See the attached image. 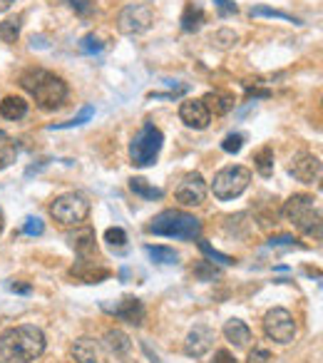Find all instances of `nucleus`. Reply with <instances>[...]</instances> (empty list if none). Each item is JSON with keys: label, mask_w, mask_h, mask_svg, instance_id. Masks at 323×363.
<instances>
[{"label": "nucleus", "mask_w": 323, "mask_h": 363, "mask_svg": "<svg viewBox=\"0 0 323 363\" xmlns=\"http://www.w3.org/2000/svg\"><path fill=\"white\" fill-rule=\"evenodd\" d=\"M20 88L38 102L40 110L53 112L62 107L67 100V85L55 72H48L43 67H30L20 75Z\"/></svg>", "instance_id": "obj_1"}, {"label": "nucleus", "mask_w": 323, "mask_h": 363, "mask_svg": "<svg viewBox=\"0 0 323 363\" xmlns=\"http://www.w3.org/2000/svg\"><path fill=\"white\" fill-rule=\"evenodd\" d=\"M45 351V334L38 326H15L0 336V356L11 363H33Z\"/></svg>", "instance_id": "obj_2"}, {"label": "nucleus", "mask_w": 323, "mask_h": 363, "mask_svg": "<svg viewBox=\"0 0 323 363\" xmlns=\"http://www.w3.org/2000/svg\"><path fill=\"white\" fill-rule=\"evenodd\" d=\"M149 231L152 234H159V237H172V239H199L202 234V221L194 214H186V212L179 210H167L162 214H157L149 224Z\"/></svg>", "instance_id": "obj_3"}, {"label": "nucleus", "mask_w": 323, "mask_h": 363, "mask_svg": "<svg viewBox=\"0 0 323 363\" xmlns=\"http://www.w3.org/2000/svg\"><path fill=\"white\" fill-rule=\"evenodd\" d=\"M281 214L289 224H294L303 234H313V231H316V237L321 234V212L316 207V199L308 197V194H294L284 204Z\"/></svg>", "instance_id": "obj_4"}, {"label": "nucleus", "mask_w": 323, "mask_h": 363, "mask_svg": "<svg viewBox=\"0 0 323 363\" xmlns=\"http://www.w3.org/2000/svg\"><path fill=\"white\" fill-rule=\"evenodd\" d=\"M162 142H165V135L159 127H154L152 122L139 130L135 135V139L130 142V160L135 167H149L157 162L159 157V149H162Z\"/></svg>", "instance_id": "obj_5"}, {"label": "nucleus", "mask_w": 323, "mask_h": 363, "mask_svg": "<svg viewBox=\"0 0 323 363\" xmlns=\"http://www.w3.org/2000/svg\"><path fill=\"white\" fill-rule=\"evenodd\" d=\"M249 182H252V172H249L247 167L231 165L214 174L212 192H214V197L221 199V202H229V199L247 192Z\"/></svg>", "instance_id": "obj_6"}, {"label": "nucleus", "mask_w": 323, "mask_h": 363, "mask_svg": "<svg viewBox=\"0 0 323 363\" xmlns=\"http://www.w3.org/2000/svg\"><path fill=\"white\" fill-rule=\"evenodd\" d=\"M50 214L53 219L60 221L65 226H77L83 224L90 214V202L83 197V194H75V192H67L60 194L55 202L50 204Z\"/></svg>", "instance_id": "obj_7"}, {"label": "nucleus", "mask_w": 323, "mask_h": 363, "mask_svg": "<svg viewBox=\"0 0 323 363\" xmlns=\"http://www.w3.org/2000/svg\"><path fill=\"white\" fill-rule=\"evenodd\" d=\"M263 331L271 341L276 343H291L296 336V321L294 316L286 311V308H271L266 316H263Z\"/></svg>", "instance_id": "obj_8"}, {"label": "nucleus", "mask_w": 323, "mask_h": 363, "mask_svg": "<svg viewBox=\"0 0 323 363\" xmlns=\"http://www.w3.org/2000/svg\"><path fill=\"white\" fill-rule=\"evenodd\" d=\"M154 15L147 6H127L117 18V30L122 35H142L152 28Z\"/></svg>", "instance_id": "obj_9"}, {"label": "nucleus", "mask_w": 323, "mask_h": 363, "mask_svg": "<svg viewBox=\"0 0 323 363\" xmlns=\"http://www.w3.org/2000/svg\"><path fill=\"white\" fill-rule=\"evenodd\" d=\"M177 202H181L184 207H199L207 199V182L199 172H189L181 177V182L174 189Z\"/></svg>", "instance_id": "obj_10"}, {"label": "nucleus", "mask_w": 323, "mask_h": 363, "mask_svg": "<svg viewBox=\"0 0 323 363\" xmlns=\"http://www.w3.org/2000/svg\"><path fill=\"white\" fill-rule=\"evenodd\" d=\"M291 174L303 184H313L321 179V160L311 152H298L291 160Z\"/></svg>", "instance_id": "obj_11"}, {"label": "nucleus", "mask_w": 323, "mask_h": 363, "mask_svg": "<svg viewBox=\"0 0 323 363\" xmlns=\"http://www.w3.org/2000/svg\"><path fill=\"white\" fill-rule=\"evenodd\" d=\"M179 120L192 130H207L212 122V112L207 110L204 100H184L179 105Z\"/></svg>", "instance_id": "obj_12"}, {"label": "nucleus", "mask_w": 323, "mask_h": 363, "mask_svg": "<svg viewBox=\"0 0 323 363\" xmlns=\"http://www.w3.org/2000/svg\"><path fill=\"white\" fill-rule=\"evenodd\" d=\"M70 353L77 363H107V353H104L102 343L90 338V336L77 338V341L72 343Z\"/></svg>", "instance_id": "obj_13"}, {"label": "nucleus", "mask_w": 323, "mask_h": 363, "mask_svg": "<svg viewBox=\"0 0 323 363\" xmlns=\"http://www.w3.org/2000/svg\"><path fill=\"white\" fill-rule=\"evenodd\" d=\"M212 341H214V331L209 329L207 324H197L189 334H186V341H184L186 356L202 358L204 353L212 348Z\"/></svg>", "instance_id": "obj_14"}, {"label": "nucleus", "mask_w": 323, "mask_h": 363, "mask_svg": "<svg viewBox=\"0 0 323 363\" xmlns=\"http://www.w3.org/2000/svg\"><path fill=\"white\" fill-rule=\"evenodd\" d=\"M110 311L117 316V319L127 321V324H132V326H142V321H144V306H142V301L135 296L122 299V301L117 303V306H112Z\"/></svg>", "instance_id": "obj_15"}, {"label": "nucleus", "mask_w": 323, "mask_h": 363, "mask_svg": "<svg viewBox=\"0 0 323 363\" xmlns=\"http://www.w3.org/2000/svg\"><path fill=\"white\" fill-rule=\"evenodd\" d=\"M70 247L75 249L80 256H95L97 254V244H95V231L90 226H83V229H75L67 237Z\"/></svg>", "instance_id": "obj_16"}, {"label": "nucleus", "mask_w": 323, "mask_h": 363, "mask_svg": "<svg viewBox=\"0 0 323 363\" xmlns=\"http://www.w3.org/2000/svg\"><path fill=\"white\" fill-rule=\"evenodd\" d=\"M224 336H226V341L234 343V346H247L249 341H252V329H249L247 324L241 319H229L224 324Z\"/></svg>", "instance_id": "obj_17"}, {"label": "nucleus", "mask_w": 323, "mask_h": 363, "mask_svg": "<svg viewBox=\"0 0 323 363\" xmlns=\"http://www.w3.org/2000/svg\"><path fill=\"white\" fill-rule=\"evenodd\" d=\"M0 115L13 122L22 120V117L28 115V102L22 97H18V95H8V97L0 102Z\"/></svg>", "instance_id": "obj_18"}, {"label": "nucleus", "mask_w": 323, "mask_h": 363, "mask_svg": "<svg viewBox=\"0 0 323 363\" xmlns=\"http://www.w3.org/2000/svg\"><path fill=\"white\" fill-rule=\"evenodd\" d=\"M104 346L110 348L115 356H122V353H127L132 348V341H130V336L122 334L120 329H112L104 334Z\"/></svg>", "instance_id": "obj_19"}, {"label": "nucleus", "mask_w": 323, "mask_h": 363, "mask_svg": "<svg viewBox=\"0 0 323 363\" xmlns=\"http://www.w3.org/2000/svg\"><path fill=\"white\" fill-rule=\"evenodd\" d=\"M204 105H207L209 112H217V115H226V112L234 107V97L226 93H209L207 97H204Z\"/></svg>", "instance_id": "obj_20"}, {"label": "nucleus", "mask_w": 323, "mask_h": 363, "mask_svg": "<svg viewBox=\"0 0 323 363\" xmlns=\"http://www.w3.org/2000/svg\"><path fill=\"white\" fill-rule=\"evenodd\" d=\"M204 22V13L199 6H189L184 11V15H181V30L184 33H197L199 28H202Z\"/></svg>", "instance_id": "obj_21"}, {"label": "nucleus", "mask_w": 323, "mask_h": 363, "mask_svg": "<svg viewBox=\"0 0 323 363\" xmlns=\"http://www.w3.org/2000/svg\"><path fill=\"white\" fill-rule=\"evenodd\" d=\"M254 165H256L259 174L261 177H271L274 174V149L271 147H261L254 154Z\"/></svg>", "instance_id": "obj_22"}, {"label": "nucleus", "mask_w": 323, "mask_h": 363, "mask_svg": "<svg viewBox=\"0 0 323 363\" xmlns=\"http://www.w3.org/2000/svg\"><path fill=\"white\" fill-rule=\"evenodd\" d=\"M130 189L135 194H139V197H144V199H162V189H157V187H152L147 179H142V177H132L130 179Z\"/></svg>", "instance_id": "obj_23"}, {"label": "nucleus", "mask_w": 323, "mask_h": 363, "mask_svg": "<svg viewBox=\"0 0 323 363\" xmlns=\"http://www.w3.org/2000/svg\"><path fill=\"white\" fill-rule=\"evenodd\" d=\"M18 157V144L11 137H0V170H8V167L15 162Z\"/></svg>", "instance_id": "obj_24"}, {"label": "nucleus", "mask_w": 323, "mask_h": 363, "mask_svg": "<svg viewBox=\"0 0 323 363\" xmlns=\"http://www.w3.org/2000/svg\"><path fill=\"white\" fill-rule=\"evenodd\" d=\"M20 20L22 18L15 15L0 22V40H3V43H15L18 35H20Z\"/></svg>", "instance_id": "obj_25"}, {"label": "nucleus", "mask_w": 323, "mask_h": 363, "mask_svg": "<svg viewBox=\"0 0 323 363\" xmlns=\"http://www.w3.org/2000/svg\"><path fill=\"white\" fill-rule=\"evenodd\" d=\"M144 252L149 254V256L157 261V264H177L179 261V256H177L174 249H167V247H147Z\"/></svg>", "instance_id": "obj_26"}, {"label": "nucleus", "mask_w": 323, "mask_h": 363, "mask_svg": "<svg viewBox=\"0 0 323 363\" xmlns=\"http://www.w3.org/2000/svg\"><path fill=\"white\" fill-rule=\"evenodd\" d=\"M104 242L110 244L112 249H125L127 247V234L120 226H112V229L104 231Z\"/></svg>", "instance_id": "obj_27"}, {"label": "nucleus", "mask_w": 323, "mask_h": 363, "mask_svg": "<svg viewBox=\"0 0 323 363\" xmlns=\"http://www.w3.org/2000/svg\"><path fill=\"white\" fill-rule=\"evenodd\" d=\"M102 48H104V43L95 33L85 35V38L80 40V53H85V55H95V53H102Z\"/></svg>", "instance_id": "obj_28"}, {"label": "nucleus", "mask_w": 323, "mask_h": 363, "mask_svg": "<svg viewBox=\"0 0 323 363\" xmlns=\"http://www.w3.org/2000/svg\"><path fill=\"white\" fill-rule=\"evenodd\" d=\"M92 115H95L92 107H83V112H80L77 117H72L70 122H62V125H50V130H70V127H80V125H85V122H88Z\"/></svg>", "instance_id": "obj_29"}, {"label": "nucleus", "mask_w": 323, "mask_h": 363, "mask_svg": "<svg viewBox=\"0 0 323 363\" xmlns=\"http://www.w3.org/2000/svg\"><path fill=\"white\" fill-rule=\"evenodd\" d=\"M279 18V20H289V22H296V18H291L289 13L284 11H274V8H266V6H256L252 8V18Z\"/></svg>", "instance_id": "obj_30"}, {"label": "nucleus", "mask_w": 323, "mask_h": 363, "mask_svg": "<svg viewBox=\"0 0 323 363\" xmlns=\"http://www.w3.org/2000/svg\"><path fill=\"white\" fill-rule=\"evenodd\" d=\"M199 249H202L204 254H207L212 261H219V264H224V266H231L234 264V259L231 256H226V254H221V252H217V249H212L207 242H199Z\"/></svg>", "instance_id": "obj_31"}, {"label": "nucleus", "mask_w": 323, "mask_h": 363, "mask_svg": "<svg viewBox=\"0 0 323 363\" xmlns=\"http://www.w3.org/2000/svg\"><path fill=\"white\" fill-rule=\"evenodd\" d=\"M241 147H244V135H239V132L226 135L224 142H221V149H224V152H229V154H236Z\"/></svg>", "instance_id": "obj_32"}, {"label": "nucleus", "mask_w": 323, "mask_h": 363, "mask_svg": "<svg viewBox=\"0 0 323 363\" xmlns=\"http://www.w3.org/2000/svg\"><path fill=\"white\" fill-rule=\"evenodd\" d=\"M236 40H239V35L234 33V30H217L214 33V43L219 45V48H231V45H236Z\"/></svg>", "instance_id": "obj_33"}, {"label": "nucleus", "mask_w": 323, "mask_h": 363, "mask_svg": "<svg viewBox=\"0 0 323 363\" xmlns=\"http://www.w3.org/2000/svg\"><path fill=\"white\" fill-rule=\"evenodd\" d=\"M194 276L202 281H212L214 276H219V269H214V266H209L207 261H199L197 266H194Z\"/></svg>", "instance_id": "obj_34"}, {"label": "nucleus", "mask_w": 323, "mask_h": 363, "mask_svg": "<svg viewBox=\"0 0 323 363\" xmlns=\"http://www.w3.org/2000/svg\"><path fill=\"white\" fill-rule=\"evenodd\" d=\"M22 231H25V234H30V237H40V234L45 231V226H43V221H40L38 217H28V219H25V224H22Z\"/></svg>", "instance_id": "obj_35"}, {"label": "nucleus", "mask_w": 323, "mask_h": 363, "mask_svg": "<svg viewBox=\"0 0 323 363\" xmlns=\"http://www.w3.org/2000/svg\"><path fill=\"white\" fill-rule=\"evenodd\" d=\"M70 8L75 13H80L83 18H88L90 13L95 11V3H92V0H70Z\"/></svg>", "instance_id": "obj_36"}, {"label": "nucleus", "mask_w": 323, "mask_h": 363, "mask_svg": "<svg viewBox=\"0 0 323 363\" xmlns=\"http://www.w3.org/2000/svg\"><path fill=\"white\" fill-rule=\"evenodd\" d=\"M268 361H271V353H268L266 348H254V351L249 353L247 363H268Z\"/></svg>", "instance_id": "obj_37"}, {"label": "nucleus", "mask_w": 323, "mask_h": 363, "mask_svg": "<svg viewBox=\"0 0 323 363\" xmlns=\"http://www.w3.org/2000/svg\"><path fill=\"white\" fill-rule=\"evenodd\" d=\"M214 6L219 8L221 18H224V15H231V13H236V3H231V0H214Z\"/></svg>", "instance_id": "obj_38"}, {"label": "nucleus", "mask_w": 323, "mask_h": 363, "mask_svg": "<svg viewBox=\"0 0 323 363\" xmlns=\"http://www.w3.org/2000/svg\"><path fill=\"white\" fill-rule=\"evenodd\" d=\"M212 363H236V358L231 356L229 351H217V353H214V361Z\"/></svg>", "instance_id": "obj_39"}, {"label": "nucleus", "mask_w": 323, "mask_h": 363, "mask_svg": "<svg viewBox=\"0 0 323 363\" xmlns=\"http://www.w3.org/2000/svg\"><path fill=\"white\" fill-rule=\"evenodd\" d=\"M296 239L294 237H271V247H291V244H294Z\"/></svg>", "instance_id": "obj_40"}, {"label": "nucleus", "mask_w": 323, "mask_h": 363, "mask_svg": "<svg viewBox=\"0 0 323 363\" xmlns=\"http://www.w3.org/2000/svg\"><path fill=\"white\" fill-rule=\"evenodd\" d=\"M8 287H11L13 292H20V294H28L30 292V287H18V284H8Z\"/></svg>", "instance_id": "obj_41"}, {"label": "nucleus", "mask_w": 323, "mask_h": 363, "mask_svg": "<svg viewBox=\"0 0 323 363\" xmlns=\"http://www.w3.org/2000/svg\"><path fill=\"white\" fill-rule=\"evenodd\" d=\"M13 3H15V0H0V13H6L8 8L13 6Z\"/></svg>", "instance_id": "obj_42"}, {"label": "nucleus", "mask_w": 323, "mask_h": 363, "mask_svg": "<svg viewBox=\"0 0 323 363\" xmlns=\"http://www.w3.org/2000/svg\"><path fill=\"white\" fill-rule=\"evenodd\" d=\"M3 226L6 224H3V212H0V234H3Z\"/></svg>", "instance_id": "obj_43"}, {"label": "nucleus", "mask_w": 323, "mask_h": 363, "mask_svg": "<svg viewBox=\"0 0 323 363\" xmlns=\"http://www.w3.org/2000/svg\"><path fill=\"white\" fill-rule=\"evenodd\" d=\"M0 137H6V132H0Z\"/></svg>", "instance_id": "obj_44"}]
</instances>
